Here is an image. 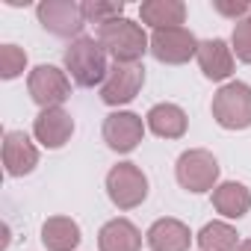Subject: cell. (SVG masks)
I'll list each match as a JSON object with an SVG mask.
<instances>
[{
  "instance_id": "6da1fadb",
  "label": "cell",
  "mask_w": 251,
  "mask_h": 251,
  "mask_svg": "<svg viewBox=\"0 0 251 251\" xmlns=\"http://www.w3.org/2000/svg\"><path fill=\"white\" fill-rule=\"evenodd\" d=\"M98 42L106 50V56L115 59V65H139V59L151 53V39L145 36L142 24L130 18H115L98 27Z\"/></svg>"
},
{
  "instance_id": "7a4b0ae2",
  "label": "cell",
  "mask_w": 251,
  "mask_h": 251,
  "mask_svg": "<svg viewBox=\"0 0 251 251\" xmlns=\"http://www.w3.org/2000/svg\"><path fill=\"white\" fill-rule=\"evenodd\" d=\"M65 74L83 86V89H92V86H103L106 74H109V65H106V50L100 48V42L95 36H80L74 39L68 48H65Z\"/></svg>"
},
{
  "instance_id": "3957f363",
  "label": "cell",
  "mask_w": 251,
  "mask_h": 251,
  "mask_svg": "<svg viewBox=\"0 0 251 251\" xmlns=\"http://www.w3.org/2000/svg\"><path fill=\"white\" fill-rule=\"evenodd\" d=\"M210 112L225 130H248L251 127V86L242 80L225 83L210 103Z\"/></svg>"
},
{
  "instance_id": "277c9868",
  "label": "cell",
  "mask_w": 251,
  "mask_h": 251,
  "mask_svg": "<svg viewBox=\"0 0 251 251\" xmlns=\"http://www.w3.org/2000/svg\"><path fill=\"white\" fill-rule=\"evenodd\" d=\"M175 177L192 195L213 192L219 186V160L210 151H204V148H189V151H183L177 157Z\"/></svg>"
},
{
  "instance_id": "5b68a950",
  "label": "cell",
  "mask_w": 251,
  "mask_h": 251,
  "mask_svg": "<svg viewBox=\"0 0 251 251\" xmlns=\"http://www.w3.org/2000/svg\"><path fill=\"white\" fill-rule=\"evenodd\" d=\"M106 195L118 210H136L148 198V177L136 163H118L106 172Z\"/></svg>"
},
{
  "instance_id": "8992f818",
  "label": "cell",
  "mask_w": 251,
  "mask_h": 251,
  "mask_svg": "<svg viewBox=\"0 0 251 251\" xmlns=\"http://www.w3.org/2000/svg\"><path fill=\"white\" fill-rule=\"evenodd\" d=\"M27 92L42 109H53L71 98V77L56 65H36L27 77Z\"/></svg>"
},
{
  "instance_id": "52a82bcc",
  "label": "cell",
  "mask_w": 251,
  "mask_h": 251,
  "mask_svg": "<svg viewBox=\"0 0 251 251\" xmlns=\"http://www.w3.org/2000/svg\"><path fill=\"white\" fill-rule=\"evenodd\" d=\"M39 24L59 39H80L86 18H83V6L74 3V0H45V3L36 6Z\"/></svg>"
},
{
  "instance_id": "ba28073f",
  "label": "cell",
  "mask_w": 251,
  "mask_h": 251,
  "mask_svg": "<svg viewBox=\"0 0 251 251\" xmlns=\"http://www.w3.org/2000/svg\"><path fill=\"white\" fill-rule=\"evenodd\" d=\"M145 127L148 124L142 121V115H136L130 109H115L103 118V142L115 154H130L145 139Z\"/></svg>"
},
{
  "instance_id": "9c48e42d",
  "label": "cell",
  "mask_w": 251,
  "mask_h": 251,
  "mask_svg": "<svg viewBox=\"0 0 251 251\" xmlns=\"http://www.w3.org/2000/svg\"><path fill=\"white\" fill-rule=\"evenodd\" d=\"M198 39L186 27H169V30H154L151 36V56L163 65H183L192 56H198Z\"/></svg>"
},
{
  "instance_id": "30bf717a",
  "label": "cell",
  "mask_w": 251,
  "mask_h": 251,
  "mask_svg": "<svg viewBox=\"0 0 251 251\" xmlns=\"http://www.w3.org/2000/svg\"><path fill=\"white\" fill-rule=\"evenodd\" d=\"M142 86H145L142 65H112L100 86V100L106 106H124L142 92Z\"/></svg>"
},
{
  "instance_id": "8fae6325",
  "label": "cell",
  "mask_w": 251,
  "mask_h": 251,
  "mask_svg": "<svg viewBox=\"0 0 251 251\" xmlns=\"http://www.w3.org/2000/svg\"><path fill=\"white\" fill-rule=\"evenodd\" d=\"M74 133V118L62 109V106H53V109H42L33 121V136L42 148L48 151H59Z\"/></svg>"
},
{
  "instance_id": "7c38bea8",
  "label": "cell",
  "mask_w": 251,
  "mask_h": 251,
  "mask_svg": "<svg viewBox=\"0 0 251 251\" xmlns=\"http://www.w3.org/2000/svg\"><path fill=\"white\" fill-rule=\"evenodd\" d=\"M3 166L9 177H24L39 166V148L24 130H9L3 136Z\"/></svg>"
},
{
  "instance_id": "4fadbf2b",
  "label": "cell",
  "mask_w": 251,
  "mask_h": 251,
  "mask_svg": "<svg viewBox=\"0 0 251 251\" xmlns=\"http://www.w3.org/2000/svg\"><path fill=\"white\" fill-rule=\"evenodd\" d=\"M195 59H198L201 74L207 80H216V83L227 80L233 74V65H236L233 62V50H230V45L225 39H207V42H201Z\"/></svg>"
},
{
  "instance_id": "5bb4252c",
  "label": "cell",
  "mask_w": 251,
  "mask_h": 251,
  "mask_svg": "<svg viewBox=\"0 0 251 251\" xmlns=\"http://www.w3.org/2000/svg\"><path fill=\"white\" fill-rule=\"evenodd\" d=\"M145 242H148L151 251H189L192 230L180 219H157L148 227Z\"/></svg>"
},
{
  "instance_id": "9a60e30c",
  "label": "cell",
  "mask_w": 251,
  "mask_h": 251,
  "mask_svg": "<svg viewBox=\"0 0 251 251\" xmlns=\"http://www.w3.org/2000/svg\"><path fill=\"white\" fill-rule=\"evenodd\" d=\"M145 124L160 139H183L186 127H189V118L177 103H154L145 115Z\"/></svg>"
},
{
  "instance_id": "2e32d148",
  "label": "cell",
  "mask_w": 251,
  "mask_h": 251,
  "mask_svg": "<svg viewBox=\"0 0 251 251\" xmlns=\"http://www.w3.org/2000/svg\"><path fill=\"white\" fill-rule=\"evenodd\" d=\"M100 251H142V230L130 219H109L98 230Z\"/></svg>"
},
{
  "instance_id": "e0dca14e",
  "label": "cell",
  "mask_w": 251,
  "mask_h": 251,
  "mask_svg": "<svg viewBox=\"0 0 251 251\" xmlns=\"http://www.w3.org/2000/svg\"><path fill=\"white\" fill-rule=\"evenodd\" d=\"M213 210L225 219H242L251 210V189L239 180H225L213 189Z\"/></svg>"
},
{
  "instance_id": "ac0fdd59",
  "label": "cell",
  "mask_w": 251,
  "mask_h": 251,
  "mask_svg": "<svg viewBox=\"0 0 251 251\" xmlns=\"http://www.w3.org/2000/svg\"><path fill=\"white\" fill-rule=\"evenodd\" d=\"M139 18L151 30L180 27L183 18H186V3L183 0H145V3L139 6Z\"/></svg>"
},
{
  "instance_id": "d6986e66",
  "label": "cell",
  "mask_w": 251,
  "mask_h": 251,
  "mask_svg": "<svg viewBox=\"0 0 251 251\" xmlns=\"http://www.w3.org/2000/svg\"><path fill=\"white\" fill-rule=\"evenodd\" d=\"M80 239V225L71 216H50L42 225V245L48 251H74Z\"/></svg>"
},
{
  "instance_id": "ffe728a7",
  "label": "cell",
  "mask_w": 251,
  "mask_h": 251,
  "mask_svg": "<svg viewBox=\"0 0 251 251\" xmlns=\"http://www.w3.org/2000/svg\"><path fill=\"white\" fill-rule=\"evenodd\" d=\"M195 239H198L201 251H236L239 248V233L227 222H207Z\"/></svg>"
},
{
  "instance_id": "44dd1931",
  "label": "cell",
  "mask_w": 251,
  "mask_h": 251,
  "mask_svg": "<svg viewBox=\"0 0 251 251\" xmlns=\"http://www.w3.org/2000/svg\"><path fill=\"white\" fill-rule=\"evenodd\" d=\"M80 6H83L86 24L103 27V24H109L115 18H124V3L121 0H86V3H80Z\"/></svg>"
},
{
  "instance_id": "7402d4cb",
  "label": "cell",
  "mask_w": 251,
  "mask_h": 251,
  "mask_svg": "<svg viewBox=\"0 0 251 251\" xmlns=\"http://www.w3.org/2000/svg\"><path fill=\"white\" fill-rule=\"evenodd\" d=\"M24 68H27V53L18 45L0 48V77L3 80H15L18 74H24Z\"/></svg>"
},
{
  "instance_id": "603a6c76",
  "label": "cell",
  "mask_w": 251,
  "mask_h": 251,
  "mask_svg": "<svg viewBox=\"0 0 251 251\" xmlns=\"http://www.w3.org/2000/svg\"><path fill=\"white\" fill-rule=\"evenodd\" d=\"M230 50L239 62L251 65V15L233 24V36H230Z\"/></svg>"
},
{
  "instance_id": "cb8c5ba5",
  "label": "cell",
  "mask_w": 251,
  "mask_h": 251,
  "mask_svg": "<svg viewBox=\"0 0 251 251\" xmlns=\"http://www.w3.org/2000/svg\"><path fill=\"white\" fill-rule=\"evenodd\" d=\"M213 9L225 18H233V21H242L251 15V3L248 0H213Z\"/></svg>"
},
{
  "instance_id": "d4e9b609",
  "label": "cell",
  "mask_w": 251,
  "mask_h": 251,
  "mask_svg": "<svg viewBox=\"0 0 251 251\" xmlns=\"http://www.w3.org/2000/svg\"><path fill=\"white\" fill-rule=\"evenodd\" d=\"M236 251H251V239H242V242H239V248H236Z\"/></svg>"
}]
</instances>
